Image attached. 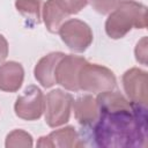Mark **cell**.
Masks as SVG:
<instances>
[{"mask_svg":"<svg viewBox=\"0 0 148 148\" xmlns=\"http://www.w3.org/2000/svg\"><path fill=\"white\" fill-rule=\"evenodd\" d=\"M32 136L28 132L23 130H14L12 131L7 138L5 146L7 148H14V147H23V148H30L32 147Z\"/></svg>","mask_w":148,"mask_h":148,"instance_id":"obj_15","label":"cell"},{"mask_svg":"<svg viewBox=\"0 0 148 148\" xmlns=\"http://www.w3.org/2000/svg\"><path fill=\"white\" fill-rule=\"evenodd\" d=\"M45 109V96L36 86H29L23 94L16 98L14 104L15 114L28 121L37 120L42 117Z\"/></svg>","mask_w":148,"mask_h":148,"instance_id":"obj_6","label":"cell"},{"mask_svg":"<svg viewBox=\"0 0 148 148\" xmlns=\"http://www.w3.org/2000/svg\"><path fill=\"white\" fill-rule=\"evenodd\" d=\"M123 0H90L91 7L99 14H110Z\"/></svg>","mask_w":148,"mask_h":148,"instance_id":"obj_16","label":"cell"},{"mask_svg":"<svg viewBox=\"0 0 148 148\" xmlns=\"http://www.w3.org/2000/svg\"><path fill=\"white\" fill-rule=\"evenodd\" d=\"M79 87L80 90L98 94L113 90L117 87V80L108 67L86 61L79 72Z\"/></svg>","mask_w":148,"mask_h":148,"instance_id":"obj_3","label":"cell"},{"mask_svg":"<svg viewBox=\"0 0 148 148\" xmlns=\"http://www.w3.org/2000/svg\"><path fill=\"white\" fill-rule=\"evenodd\" d=\"M123 86L128 101L133 105L147 106L148 102V75L147 72L133 67L123 75Z\"/></svg>","mask_w":148,"mask_h":148,"instance_id":"obj_8","label":"cell"},{"mask_svg":"<svg viewBox=\"0 0 148 148\" xmlns=\"http://www.w3.org/2000/svg\"><path fill=\"white\" fill-rule=\"evenodd\" d=\"M135 59L142 65H147V37H142L135 46Z\"/></svg>","mask_w":148,"mask_h":148,"instance_id":"obj_18","label":"cell"},{"mask_svg":"<svg viewBox=\"0 0 148 148\" xmlns=\"http://www.w3.org/2000/svg\"><path fill=\"white\" fill-rule=\"evenodd\" d=\"M58 34L65 45L73 52H84L92 43L91 28L83 21L71 18L65 21L58 30Z\"/></svg>","mask_w":148,"mask_h":148,"instance_id":"obj_5","label":"cell"},{"mask_svg":"<svg viewBox=\"0 0 148 148\" xmlns=\"http://www.w3.org/2000/svg\"><path fill=\"white\" fill-rule=\"evenodd\" d=\"M86 61L87 60L80 56L64 54L54 71L56 84H60L71 91H79V72Z\"/></svg>","mask_w":148,"mask_h":148,"instance_id":"obj_7","label":"cell"},{"mask_svg":"<svg viewBox=\"0 0 148 148\" xmlns=\"http://www.w3.org/2000/svg\"><path fill=\"white\" fill-rule=\"evenodd\" d=\"M57 1L66 10L68 15H73L81 12L88 5L89 0H57Z\"/></svg>","mask_w":148,"mask_h":148,"instance_id":"obj_17","label":"cell"},{"mask_svg":"<svg viewBox=\"0 0 148 148\" xmlns=\"http://www.w3.org/2000/svg\"><path fill=\"white\" fill-rule=\"evenodd\" d=\"M72 106L74 109L75 119L82 126L94 125L99 117V110L96 98H94L91 95H83L76 98L75 101H73Z\"/></svg>","mask_w":148,"mask_h":148,"instance_id":"obj_12","label":"cell"},{"mask_svg":"<svg viewBox=\"0 0 148 148\" xmlns=\"http://www.w3.org/2000/svg\"><path fill=\"white\" fill-rule=\"evenodd\" d=\"M24 79V69L20 62L7 61L0 65V90L6 92L17 91Z\"/></svg>","mask_w":148,"mask_h":148,"instance_id":"obj_11","label":"cell"},{"mask_svg":"<svg viewBox=\"0 0 148 148\" xmlns=\"http://www.w3.org/2000/svg\"><path fill=\"white\" fill-rule=\"evenodd\" d=\"M43 0H15V7L32 24L40 22V9Z\"/></svg>","mask_w":148,"mask_h":148,"instance_id":"obj_14","label":"cell"},{"mask_svg":"<svg viewBox=\"0 0 148 148\" xmlns=\"http://www.w3.org/2000/svg\"><path fill=\"white\" fill-rule=\"evenodd\" d=\"M68 16L69 15L57 0H46L43 6V21L46 29L52 34L58 32L59 28Z\"/></svg>","mask_w":148,"mask_h":148,"instance_id":"obj_13","label":"cell"},{"mask_svg":"<svg viewBox=\"0 0 148 148\" xmlns=\"http://www.w3.org/2000/svg\"><path fill=\"white\" fill-rule=\"evenodd\" d=\"M99 117L94 124V139L102 148L146 147L147 106L133 105L119 91L98 92Z\"/></svg>","mask_w":148,"mask_h":148,"instance_id":"obj_1","label":"cell"},{"mask_svg":"<svg viewBox=\"0 0 148 148\" xmlns=\"http://www.w3.org/2000/svg\"><path fill=\"white\" fill-rule=\"evenodd\" d=\"M7 56H8V42L0 34V64L5 61Z\"/></svg>","mask_w":148,"mask_h":148,"instance_id":"obj_19","label":"cell"},{"mask_svg":"<svg viewBox=\"0 0 148 148\" xmlns=\"http://www.w3.org/2000/svg\"><path fill=\"white\" fill-rule=\"evenodd\" d=\"M65 53L62 52H52L46 56H44L36 64L34 74L36 80L44 87V88H51L56 84V76L54 71L57 67V64L62 58Z\"/></svg>","mask_w":148,"mask_h":148,"instance_id":"obj_10","label":"cell"},{"mask_svg":"<svg viewBox=\"0 0 148 148\" xmlns=\"http://www.w3.org/2000/svg\"><path fill=\"white\" fill-rule=\"evenodd\" d=\"M73 97L61 89H54L45 96V123L50 127H58L69 120Z\"/></svg>","mask_w":148,"mask_h":148,"instance_id":"obj_4","label":"cell"},{"mask_svg":"<svg viewBox=\"0 0 148 148\" xmlns=\"http://www.w3.org/2000/svg\"><path fill=\"white\" fill-rule=\"evenodd\" d=\"M147 27V7L133 0H123L108 16L105 32L112 39L125 37L133 28Z\"/></svg>","mask_w":148,"mask_h":148,"instance_id":"obj_2","label":"cell"},{"mask_svg":"<svg viewBox=\"0 0 148 148\" xmlns=\"http://www.w3.org/2000/svg\"><path fill=\"white\" fill-rule=\"evenodd\" d=\"M83 146L80 142L77 132L73 126H66L51 132L46 136H40L37 147L46 148H75Z\"/></svg>","mask_w":148,"mask_h":148,"instance_id":"obj_9","label":"cell"}]
</instances>
